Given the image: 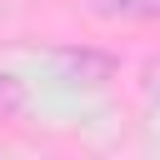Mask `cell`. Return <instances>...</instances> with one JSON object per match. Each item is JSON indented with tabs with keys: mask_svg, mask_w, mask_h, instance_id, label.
<instances>
[{
	"mask_svg": "<svg viewBox=\"0 0 160 160\" xmlns=\"http://www.w3.org/2000/svg\"><path fill=\"white\" fill-rule=\"evenodd\" d=\"M120 60L110 50H95V45H65L55 50V75L70 85V90H105L115 80Z\"/></svg>",
	"mask_w": 160,
	"mask_h": 160,
	"instance_id": "1",
	"label": "cell"
},
{
	"mask_svg": "<svg viewBox=\"0 0 160 160\" xmlns=\"http://www.w3.org/2000/svg\"><path fill=\"white\" fill-rule=\"evenodd\" d=\"M85 10L110 25H155L160 0H85Z\"/></svg>",
	"mask_w": 160,
	"mask_h": 160,
	"instance_id": "2",
	"label": "cell"
},
{
	"mask_svg": "<svg viewBox=\"0 0 160 160\" xmlns=\"http://www.w3.org/2000/svg\"><path fill=\"white\" fill-rule=\"evenodd\" d=\"M25 80L20 75H10V70H0V120H15L20 110H25Z\"/></svg>",
	"mask_w": 160,
	"mask_h": 160,
	"instance_id": "3",
	"label": "cell"
}]
</instances>
